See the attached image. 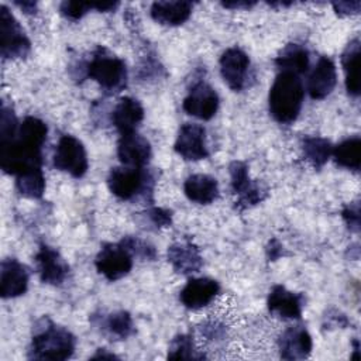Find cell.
Listing matches in <instances>:
<instances>
[{
    "mask_svg": "<svg viewBox=\"0 0 361 361\" xmlns=\"http://www.w3.org/2000/svg\"><path fill=\"white\" fill-rule=\"evenodd\" d=\"M47 124L34 116L20 123L16 135L0 142V166L8 173L18 176L23 172L42 166V145L47 140Z\"/></svg>",
    "mask_w": 361,
    "mask_h": 361,
    "instance_id": "obj_1",
    "label": "cell"
},
{
    "mask_svg": "<svg viewBox=\"0 0 361 361\" xmlns=\"http://www.w3.org/2000/svg\"><path fill=\"white\" fill-rule=\"evenodd\" d=\"M75 347L76 338L68 329L55 324L49 317H42L35 323L28 357L62 361L73 355Z\"/></svg>",
    "mask_w": 361,
    "mask_h": 361,
    "instance_id": "obj_2",
    "label": "cell"
},
{
    "mask_svg": "<svg viewBox=\"0 0 361 361\" xmlns=\"http://www.w3.org/2000/svg\"><path fill=\"white\" fill-rule=\"evenodd\" d=\"M305 89L298 75L279 72L269 89L268 106L275 121L281 124L293 123L302 109Z\"/></svg>",
    "mask_w": 361,
    "mask_h": 361,
    "instance_id": "obj_3",
    "label": "cell"
},
{
    "mask_svg": "<svg viewBox=\"0 0 361 361\" xmlns=\"http://www.w3.org/2000/svg\"><path fill=\"white\" fill-rule=\"evenodd\" d=\"M85 75L96 80L107 94L117 93L127 85V66L124 61L103 47H99L85 65Z\"/></svg>",
    "mask_w": 361,
    "mask_h": 361,
    "instance_id": "obj_4",
    "label": "cell"
},
{
    "mask_svg": "<svg viewBox=\"0 0 361 361\" xmlns=\"http://www.w3.org/2000/svg\"><path fill=\"white\" fill-rule=\"evenodd\" d=\"M154 183V175L145 168H113L107 176L110 192L121 200H134L137 197L148 199L152 193Z\"/></svg>",
    "mask_w": 361,
    "mask_h": 361,
    "instance_id": "obj_5",
    "label": "cell"
},
{
    "mask_svg": "<svg viewBox=\"0 0 361 361\" xmlns=\"http://www.w3.org/2000/svg\"><path fill=\"white\" fill-rule=\"evenodd\" d=\"M31 49V42L7 6L0 8V52L4 59L24 58Z\"/></svg>",
    "mask_w": 361,
    "mask_h": 361,
    "instance_id": "obj_6",
    "label": "cell"
},
{
    "mask_svg": "<svg viewBox=\"0 0 361 361\" xmlns=\"http://www.w3.org/2000/svg\"><path fill=\"white\" fill-rule=\"evenodd\" d=\"M231 178V189L237 195L235 207L245 210L261 203L268 196V189L257 180H252L248 173V166L243 161H233L228 165Z\"/></svg>",
    "mask_w": 361,
    "mask_h": 361,
    "instance_id": "obj_7",
    "label": "cell"
},
{
    "mask_svg": "<svg viewBox=\"0 0 361 361\" xmlns=\"http://www.w3.org/2000/svg\"><path fill=\"white\" fill-rule=\"evenodd\" d=\"M54 166L73 178H82L89 168L87 154L82 141L69 134L62 135L55 147Z\"/></svg>",
    "mask_w": 361,
    "mask_h": 361,
    "instance_id": "obj_8",
    "label": "cell"
},
{
    "mask_svg": "<svg viewBox=\"0 0 361 361\" xmlns=\"http://www.w3.org/2000/svg\"><path fill=\"white\" fill-rule=\"evenodd\" d=\"M133 258L131 252L121 243H106L97 252L94 265L100 275L114 282L124 278L131 271Z\"/></svg>",
    "mask_w": 361,
    "mask_h": 361,
    "instance_id": "obj_9",
    "label": "cell"
},
{
    "mask_svg": "<svg viewBox=\"0 0 361 361\" xmlns=\"http://www.w3.org/2000/svg\"><path fill=\"white\" fill-rule=\"evenodd\" d=\"M219 63L221 78L231 90L241 92L248 86L251 62L248 55L241 48H227L221 54Z\"/></svg>",
    "mask_w": 361,
    "mask_h": 361,
    "instance_id": "obj_10",
    "label": "cell"
},
{
    "mask_svg": "<svg viewBox=\"0 0 361 361\" xmlns=\"http://www.w3.org/2000/svg\"><path fill=\"white\" fill-rule=\"evenodd\" d=\"M217 92L204 80H199L192 85L186 97L183 99V110L200 120H210L219 109Z\"/></svg>",
    "mask_w": 361,
    "mask_h": 361,
    "instance_id": "obj_11",
    "label": "cell"
},
{
    "mask_svg": "<svg viewBox=\"0 0 361 361\" xmlns=\"http://www.w3.org/2000/svg\"><path fill=\"white\" fill-rule=\"evenodd\" d=\"M175 152L185 161H199L209 157L206 145V130L195 123H185L180 126L176 141Z\"/></svg>",
    "mask_w": 361,
    "mask_h": 361,
    "instance_id": "obj_12",
    "label": "cell"
},
{
    "mask_svg": "<svg viewBox=\"0 0 361 361\" xmlns=\"http://www.w3.org/2000/svg\"><path fill=\"white\" fill-rule=\"evenodd\" d=\"M35 267L39 279L49 285H61L69 274V265L62 255L47 244L39 245L35 254Z\"/></svg>",
    "mask_w": 361,
    "mask_h": 361,
    "instance_id": "obj_13",
    "label": "cell"
},
{
    "mask_svg": "<svg viewBox=\"0 0 361 361\" xmlns=\"http://www.w3.org/2000/svg\"><path fill=\"white\" fill-rule=\"evenodd\" d=\"M151 144L137 131L120 134L117 142V155L123 165L145 168L151 158Z\"/></svg>",
    "mask_w": 361,
    "mask_h": 361,
    "instance_id": "obj_14",
    "label": "cell"
},
{
    "mask_svg": "<svg viewBox=\"0 0 361 361\" xmlns=\"http://www.w3.org/2000/svg\"><path fill=\"white\" fill-rule=\"evenodd\" d=\"M28 269L16 258L1 261L0 293L3 299L17 298L25 293L28 288Z\"/></svg>",
    "mask_w": 361,
    "mask_h": 361,
    "instance_id": "obj_15",
    "label": "cell"
},
{
    "mask_svg": "<svg viewBox=\"0 0 361 361\" xmlns=\"http://www.w3.org/2000/svg\"><path fill=\"white\" fill-rule=\"evenodd\" d=\"M220 285L212 278H192L179 293L182 305L190 310H199L207 306L219 293Z\"/></svg>",
    "mask_w": 361,
    "mask_h": 361,
    "instance_id": "obj_16",
    "label": "cell"
},
{
    "mask_svg": "<svg viewBox=\"0 0 361 361\" xmlns=\"http://www.w3.org/2000/svg\"><path fill=\"white\" fill-rule=\"evenodd\" d=\"M281 358L295 361L305 360L310 355L313 348L312 336L303 326L288 327L278 341Z\"/></svg>",
    "mask_w": 361,
    "mask_h": 361,
    "instance_id": "obj_17",
    "label": "cell"
},
{
    "mask_svg": "<svg viewBox=\"0 0 361 361\" xmlns=\"http://www.w3.org/2000/svg\"><path fill=\"white\" fill-rule=\"evenodd\" d=\"M336 83L337 71L334 62L329 56H320L307 80V92L310 97L314 100L327 97L336 87Z\"/></svg>",
    "mask_w": 361,
    "mask_h": 361,
    "instance_id": "obj_18",
    "label": "cell"
},
{
    "mask_svg": "<svg viewBox=\"0 0 361 361\" xmlns=\"http://www.w3.org/2000/svg\"><path fill=\"white\" fill-rule=\"evenodd\" d=\"M303 295L288 290L282 285H275L268 295V310L282 319H299L303 309Z\"/></svg>",
    "mask_w": 361,
    "mask_h": 361,
    "instance_id": "obj_19",
    "label": "cell"
},
{
    "mask_svg": "<svg viewBox=\"0 0 361 361\" xmlns=\"http://www.w3.org/2000/svg\"><path fill=\"white\" fill-rule=\"evenodd\" d=\"M168 262L172 268L183 275L197 272L203 265V258L197 245L192 241H178L168 247Z\"/></svg>",
    "mask_w": 361,
    "mask_h": 361,
    "instance_id": "obj_20",
    "label": "cell"
},
{
    "mask_svg": "<svg viewBox=\"0 0 361 361\" xmlns=\"http://www.w3.org/2000/svg\"><path fill=\"white\" fill-rule=\"evenodd\" d=\"M92 323L110 340H126L134 334L135 327L133 317L126 310L113 312L103 316H92Z\"/></svg>",
    "mask_w": 361,
    "mask_h": 361,
    "instance_id": "obj_21",
    "label": "cell"
},
{
    "mask_svg": "<svg viewBox=\"0 0 361 361\" xmlns=\"http://www.w3.org/2000/svg\"><path fill=\"white\" fill-rule=\"evenodd\" d=\"M142 118L144 109L141 103L130 96L121 97L111 111V123L120 134L135 131Z\"/></svg>",
    "mask_w": 361,
    "mask_h": 361,
    "instance_id": "obj_22",
    "label": "cell"
},
{
    "mask_svg": "<svg viewBox=\"0 0 361 361\" xmlns=\"http://www.w3.org/2000/svg\"><path fill=\"white\" fill-rule=\"evenodd\" d=\"M183 192L190 202L210 204L219 197V183L216 178L207 173H193L186 178Z\"/></svg>",
    "mask_w": 361,
    "mask_h": 361,
    "instance_id": "obj_23",
    "label": "cell"
},
{
    "mask_svg": "<svg viewBox=\"0 0 361 361\" xmlns=\"http://www.w3.org/2000/svg\"><path fill=\"white\" fill-rule=\"evenodd\" d=\"M193 4L190 1H155L149 8L154 21L162 25H180L192 14Z\"/></svg>",
    "mask_w": 361,
    "mask_h": 361,
    "instance_id": "obj_24",
    "label": "cell"
},
{
    "mask_svg": "<svg viewBox=\"0 0 361 361\" xmlns=\"http://www.w3.org/2000/svg\"><path fill=\"white\" fill-rule=\"evenodd\" d=\"M341 65L345 73V89L350 96L357 97L360 94V39L358 37L351 39L343 55Z\"/></svg>",
    "mask_w": 361,
    "mask_h": 361,
    "instance_id": "obj_25",
    "label": "cell"
},
{
    "mask_svg": "<svg viewBox=\"0 0 361 361\" xmlns=\"http://www.w3.org/2000/svg\"><path fill=\"white\" fill-rule=\"evenodd\" d=\"M274 62L279 68V72H290L299 76L309 68V52L300 44H288Z\"/></svg>",
    "mask_w": 361,
    "mask_h": 361,
    "instance_id": "obj_26",
    "label": "cell"
},
{
    "mask_svg": "<svg viewBox=\"0 0 361 361\" xmlns=\"http://www.w3.org/2000/svg\"><path fill=\"white\" fill-rule=\"evenodd\" d=\"M360 155H361V138L358 135L343 140L340 144L333 147V152H331V157L338 166H343L355 172L360 171V161H361Z\"/></svg>",
    "mask_w": 361,
    "mask_h": 361,
    "instance_id": "obj_27",
    "label": "cell"
},
{
    "mask_svg": "<svg viewBox=\"0 0 361 361\" xmlns=\"http://www.w3.org/2000/svg\"><path fill=\"white\" fill-rule=\"evenodd\" d=\"M302 149L305 158L316 169H320L331 157L333 145L327 138L317 135H306L302 140Z\"/></svg>",
    "mask_w": 361,
    "mask_h": 361,
    "instance_id": "obj_28",
    "label": "cell"
},
{
    "mask_svg": "<svg viewBox=\"0 0 361 361\" xmlns=\"http://www.w3.org/2000/svg\"><path fill=\"white\" fill-rule=\"evenodd\" d=\"M16 188L24 197L39 199L45 192V178L41 168L31 169L16 176Z\"/></svg>",
    "mask_w": 361,
    "mask_h": 361,
    "instance_id": "obj_29",
    "label": "cell"
},
{
    "mask_svg": "<svg viewBox=\"0 0 361 361\" xmlns=\"http://www.w3.org/2000/svg\"><path fill=\"white\" fill-rule=\"evenodd\" d=\"M168 358L171 360H195L204 358L203 354H197L190 334H178L172 338L168 348Z\"/></svg>",
    "mask_w": 361,
    "mask_h": 361,
    "instance_id": "obj_30",
    "label": "cell"
},
{
    "mask_svg": "<svg viewBox=\"0 0 361 361\" xmlns=\"http://www.w3.org/2000/svg\"><path fill=\"white\" fill-rule=\"evenodd\" d=\"M120 243L131 252L133 257H138L141 259H149V261H154L157 258L155 248L138 237L127 235Z\"/></svg>",
    "mask_w": 361,
    "mask_h": 361,
    "instance_id": "obj_31",
    "label": "cell"
},
{
    "mask_svg": "<svg viewBox=\"0 0 361 361\" xmlns=\"http://www.w3.org/2000/svg\"><path fill=\"white\" fill-rule=\"evenodd\" d=\"M93 8V3H79V1H63L59 6V11L69 20H80L87 11Z\"/></svg>",
    "mask_w": 361,
    "mask_h": 361,
    "instance_id": "obj_32",
    "label": "cell"
},
{
    "mask_svg": "<svg viewBox=\"0 0 361 361\" xmlns=\"http://www.w3.org/2000/svg\"><path fill=\"white\" fill-rule=\"evenodd\" d=\"M341 217L347 224V228L353 233L360 231V203L358 200L348 203L341 210Z\"/></svg>",
    "mask_w": 361,
    "mask_h": 361,
    "instance_id": "obj_33",
    "label": "cell"
},
{
    "mask_svg": "<svg viewBox=\"0 0 361 361\" xmlns=\"http://www.w3.org/2000/svg\"><path fill=\"white\" fill-rule=\"evenodd\" d=\"M145 219L157 228L168 227L172 223V212L162 207H151L145 212Z\"/></svg>",
    "mask_w": 361,
    "mask_h": 361,
    "instance_id": "obj_34",
    "label": "cell"
},
{
    "mask_svg": "<svg viewBox=\"0 0 361 361\" xmlns=\"http://www.w3.org/2000/svg\"><path fill=\"white\" fill-rule=\"evenodd\" d=\"M333 8L337 16L345 17V16L358 14V11L361 8V3L360 1H338V3H333Z\"/></svg>",
    "mask_w": 361,
    "mask_h": 361,
    "instance_id": "obj_35",
    "label": "cell"
},
{
    "mask_svg": "<svg viewBox=\"0 0 361 361\" xmlns=\"http://www.w3.org/2000/svg\"><path fill=\"white\" fill-rule=\"evenodd\" d=\"M202 333L209 337L210 340H214V338H219L223 336L224 333V327L219 323V322H209L206 323L203 327H202Z\"/></svg>",
    "mask_w": 361,
    "mask_h": 361,
    "instance_id": "obj_36",
    "label": "cell"
},
{
    "mask_svg": "<svg viewBox=\"0 0 361 361\" xmlns=\"http://www.w3.org/2000/svg\"><path fill=\"white\" fill-rule=\"evenodd\" d=\"M267 252H268V258L272 259V261H275L276 258H279V257L283 255V247H282V244H281L278 240L274 238V240L269 241V245H268V248H267Z\"/></svg>",
    "mask_w": 361,
    "mask_h": 361,
    "instance_id": "obj_37",
    "label": "cell"
},
{
    "mask_svg": "<svg viewBox=\"0 0 361 361\" xmlns=\"http://www.w3.org/2000/svg\"><path fill=\"white\" fill-rule=\"evenodd\" d=\"M221 4L227 8H250L255 3L254 1H224Z\"/></svg>",
    "mask_w": 361,
    "mask_h": 361,
    "instance_id": "obj_38",
    "label": "cell"
},
{
    "mask_svg": "<svg viewBox=\"0 0 361 361\" xmlns=\"http://www.w3.org/2000/svg\"><path fill=\"white\" fill-rule=\"evenodd\" d=\"M16 6H18L24 13L32 14L37 10V3L32 1H16Z\"/></svg>",
    "mask_w": 361,
    "mask_h": 361,
    "instance_id": "obj_39",
    "label": "cell"
},
{
    "mask_svg": "<svg viewBox=\"0 0 361 361\" xmlns=\"http://www.w3.org/2000/svg\"><path fill=\"white\" fill-rule=\"evenodd\" d=\"M118 7V3H93V8H96L97 11H111L114 8Z\"/></svg>",
    "mask_w": 361,
    "mask_h": 361,
    "instance_id": "obj_40",
    "label": "cell"
},
{
    "mask_svg": "<svg viewBox=\"0 0 361 361\" xmlns=\"http://www.w3.org/2000/svg\"><path fill=\"white\" fill-rule=\"evenodd\" d=\"M92 358L93 360H97V358H109V360H111V358H117V357L114 354H107L104 348H99L97 353L94 355H92Z\"/></svg>",
    "mask_w": 361,
    "mask_h": 361,
    "instance_id": "obj_41",
    "label": "cell"
}]
</instances>
